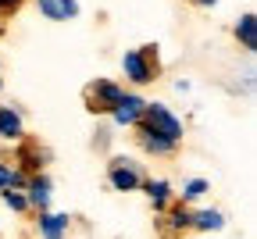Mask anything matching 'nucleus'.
I'll list each match as a JSON object with an SVG mask.
<instances>
[{
	"label": "nucleus",
	"instance_id": "nucleus-3",
	"mask_svg": "<svg viewBox=\"0 0 257 239\" xmlns=\"http://www.w3.org/2000/svg\"><path fill=\"white\" fill-rule=\"evenodd\" d=\"M125 96V89L114 82V79H93L86 89H82V104L89 114H111L118 107V100Z\"/></svg>",
	"mask_w": 257,
	"mask_h": 239
},
{
	"label": "nucleus",
	"instance_id": "nucleus-20",
	"mask_svg": "<svg viewBox=\"0 0 257 239\" xmlns=\"http://www.w3.org/2000/svg\"><path fill=\"white\" fill-rule=\"evenodd\" d=\"M193 4H197V8H214L218 0H193Z\"/></svg>",
	"mask_w": 257,
	"mask_h": 239
},
{
	"label": "nucleus",
	"instance_id": "nucleus-16",
	"mask_svg": "<svg viewBox=\"0 0 257 239\" xmlns=\"http://www.w3.org/2000/svg\"><path fill=\"white\" fill-rule=\"evenodd\" d=\"M168 225H172L175 232H186V228H193V211H186V203H175V207L168 211Z\"/></svg>",
	"mask_w": 257,
	"mask_h": 239
},
{
	"label": "nucleus",
	"instance_id": "nucleus-18",
	"mask_svg": "<svg viewBox=\"0 0 257 239\" xmlns=\"http://www.w3.org/2000/svg\"><path fill=\"white\" fill-rule=\"evenodd\" d=\"M0 196H4V203H8V207H11L15 214H25V211H29V200H25V193H18V189H4Z\"/></svg>",
	"mask_w": 257,
	"mask_h": 239
},
{
	"label": "nucleus",
	"instance_id": "nucleus-8",
	"mask_svg": "<svg viewBox=\"0 0 257 239\" xmlns=\"http://www.w3.org/2000/svg\"><path fill=\"white\" fill-rule=\"evenodd\" d=\"M0 140H8V143L25 140V122L15 107H0Z\"/></svg>",
	"mask_w": 257,
	"mask_h": 239
},
{
	"label": "nucleus",
	"instance_id": "nucleus-5",
	"mask_svg": "<svg viewBox=\"0 0 257 239\" xmlns=\"http://www.w3.org/2000/svg\"><path fill=\"white\" fill-rule=\"evenodd\" d=\"M143 107H147V100H143V96L125 93V96L118 100V107L111 111V122H114V125H128V129H136V125H140V118H143Z\"/></svg>",
	"mask_w": 257,
	"mask_h": 239
},
{
	"label": "nucleus",
	"instance_id": "nucleus-1",
	"mask_svg": "<svg viewBox=\"0 0 257 239\" xmlns=\"http://www.w3.org/2000/svg\"><path fill=\"white\" fill-rule=\"evenodd\" d=\"M136 129H143V132H150V136H161V140H168V143H182V136H186V129H182V122L172 114V107L168 104H161V100H147V107H143V118H140V125Z\"/></svg>",
	"mask_w": 257,
	"mask_h": 239
},
{
	"label": "nucleus",
	"instance_id": "nucleus-7",
	"mask_svg": "<svg viewBox=\"0 0 257 239\" xmlns=\"http://www.w3.org/2000/svg\"><path fill=\"white\" fill-rule=\"evenodd\" d=\"M18 164H22V175L32 179V175H40V168H43V150L36 140H22L18 147Z\"/></svg>",
	"mask_w": 257,
	"mask_h": 239
},
{
	"label": "nucleus",
	"instance_id": "nucleus-4",
	"mask_svg": "<svg viewBox=\"0 0 257 239\" xmlns=\"http://www.w3.org/2000/svg\"><path fill=\"white\" fill-rule=\"evenodd\" d=\"M107 182H111L114 193H136L143 186V164H136L133 157H111Z\"/></svg>",
	"mask_w": 257,
	"mask_h": 239
},
{
	"label": "nucleus",
	"instance_id": "nucleus-13",
	"mask_svg": "<svg viewBox=\"0 0 257 239\" xmlns=\"http://www.w3.org/2000/svg\"><path fill=\"white\" fill-rule=\"evenodd\" d=\"M236 40H239L243 50H257V18H253L250 11L236 22Z\"/></svg>",
	"mask_w": 257,
	"mask_h": 239
},
{
	"label": "nucleus",
	"instance_id": "nucleus-12",
	"mask_svg": "<svg viewBox=\"0 0 257 239\" xmlns=\"http://www.w3.org/2000/svg\"><path fill=\"white\" fill-rule=\"evenodd\" d=\"M147 196H150V203L157 211H165L168 207V200H172V186L165 182V179H143V186H140Z\"/></svg>",
	"mask_w": 257,
	"mask_h": 239
},
{
	"label": "nucleus",
	"instance_id": "nucleus-21",
	"mask_svg": "<svg viewBox=\"0 0 257 239\" xmlns=\"http://www.w3.org/2000/svg\"><path fill=\"white\" fill-rule=\"evenodd\" d=\"M0 89H4V82H0Z\"/></svg>",
	"mask_w": 257,
	"mask_h": 239
},
{
	"label": "nucleus",
	"instance_id": "nucleus-15",
	"mask_svg": "<svg viewBox=\"0 0 257 239\" xmlns=\"http://www.w3.org/2000/svg\"><path fill=\"white\" fill-rule=\"evenodd\" d=\"M29 179L18 172V168H11V164H4V161H0V193H4V189H22Z\"/></svg>",
	"mask_w": 257,
	"mask_h": 239
},
{
	"label": "nucleus",
	"instance_id": "nucleus-10",
	"mask_svg": "<svg viewBox=\"0 0 257 239\" xmlns=\"http://www.w3.org/2000/svg\"><path fill=\"white\" fill-rule=\"evenodd\" d=\"M68 225H72L68 214L47 211V214H40V239H64V235H68Z\"/></svg>",
	"mask_w": 257,
	"mask_h": 239
},
{
	"label": "nucleus",
	"instance_id": "nucleus-2",
	"mask_svg": "<svg viewBox=\"0 0 257 239\" xmlns=\"http://www.w3.org/2000/svg\"><path fill=\"white\" fill-rule=\"evenodd\" d=\"M121 68H125V75L133 86H147L157 79L161 72V64H157V47H136V50H125L121 54Z\"/></svg>",
	"mask_w": 257,
	"mask_h": 239
},
{
	"label": "nucleus",
	"instance_id": "nucleus-9",
	"mask_svg": "<svg viewBox=\"0 0 257 239\" xmlns=\"http://www.w3.org/2000/svg\"><path fill=\"white\" fill-rule=\"evenodd\" d=\"M36 8H40V15L50 18V22H68V18L79 15V4H75V0H36Z\"/></svg>",
	"mask_w": 257,
	"mask_h": 239
},
{
	"label": "nucleus",
	"instance_id": "nucleus-17",
	"mask_svg": "<svg viewBox=\"0 0 257 239\" xmlns=\"http://www.w3.org/2000/svg\"><path fill=\"white\" fill-rule=\"evenodd\" d=\"M207 189H211V186H207V179H189V182L182 186V203H189V200H200Z\"/></svg>",
	"mask_w": 257,
	"mask_h": 239
},
{
	"label": "nucleus",
	"instance_id": "nucleus-6",
	"mask_svg": "<svg viewBox=\"0 0 257 239\" xmlns=\"http://www.w3.org/2000/svg\"><path fill=\"white\" fill-rule=\"evenodd\" d=\"M25 200H29V207H36L40 214L50 211V179L40 172V175H32L25 182Z\"/></svg>",
	"mask_w": 257,
	"mask_h": 239
},
{
	"label": "nucleus",
	"instance_id": "nucleus-19",
	"mask_svg": "<svg viewBox=\"0 0 257 239\" xmlns=\"http://www.w3.org/2000/svg\"><path fill=\"white\" fill-rule=\"evenodd\" d=\"M22 8V0H0V18H4V15H15Z\"/></svg>",
	"mask_w": 257,
	"mask_h": 239
},
{
	"label": "nucleus",
	"instance_id": "nucleus-11",
	"mask_svg": "<svg viewBox=\"0 0 257 239\" xmlns=\"http://www.w3.org/2000/svg\"><path fill=\"white\" fill-rule=\"evenodd\" d=\"M136 143H140L147 154H154V157H172V154L179 150V143H168V140L150 136V132H143V129H136Z\"/></svg>",
	"mask_w": 257,
	"mask_h": 239
},
{
	"label": "nucleus",
	"instance_id": "nucleus-14",
	"mask_svg": "<svg viewBox=\"0 0 257 239\" xmlns=\"http://www.w3.org/2000/svg\"><path fill=\"white\" fill-rule=\"evenodd\" d=\"M193 228H200V232H221L225 228V214L207 207V211H197L193 214Z\"/></svg>",
	"mask_w": 257,
	"mask_h": 239
}]
</instances>
